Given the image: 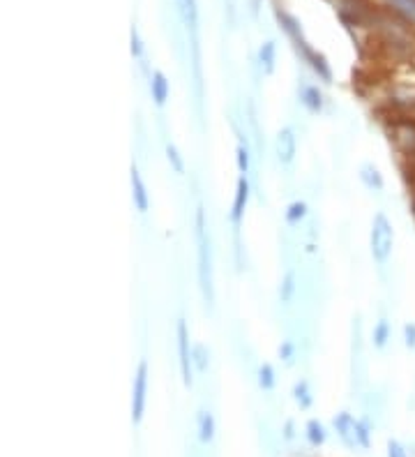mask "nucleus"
<instances>
[{"label": "nucleus", "instance_id": "1", "mask_svg": "<svg viewBox=\"0 0 415 457\" xmlns=\"http://www.w3.org/2000/svg\"><path fill=\"white\" fill-rule=\"evenodd\" d=\"M196 245H198V284L208 307H212L215 289H212V256H210V236H208V224L203 206L196 211Z\"/></svg>", "mask_w": 415, "mask_h": 457}, {"label": "nucleus", "instance_id": "2", "mask_svg": "<svg viewBox=\"0 0 415 457\" xmlns=\"http://www.w3.org/2000/svg\"><path fill=\"white\" fill-rule=\"evenodd\" d=\"M369 245H371L374 261H376L378 265H385L390 254H392V247H395V229L383 213H376V218H374V222H371Z\"/></svg>", "mask_w": 415, "mask_h": 457}, {"label": "nucleus", "instance_id": "3", "mask_svg": "<svg viewBox=\"0 0 415 457\" xmlns=\"http://www.w3.org/2000/svg\"><path fill=\"white\" fill-rule=\"evenodd\" d=\"M277 16H279V21L284 23V28H286V32L290 37H293V42H295V46H298V51H302V56H305V61L312 65L314 70H317L319 74L326 81H330L332 79V74H330V68L326 65V61H323L321 56H317L312 51L309 46H307V42L302 39V32H300V26H298V21L293 19V16H288V14H284V12H277Z\"/></svg>", "mask_w": 415, "mask_h": 457}, {"label": "nucleus", "instance_id": "4", "mask_svg": "<svg viewBox=\"0 0 415 457\" xmlns=\"http://www.w3.org/2000/svg\"><path fill=\"white\" fill-rule=\"evenodd\" d=\"M146 397H148V363H139L136 377H134V390H132V420L141 422L146 411Z\"/></svg>", "mask_w": 415, "mask_h": 457}, {"label": "nucleus", "instance_id": "5", "mask_svg": "<svg viewBox=\"0 0 415 457\" xmlns=\"http://www.w3.org/2000/svg\"><path fill=\"white\" fill-rule=\"evenodd\" d=\"M192 349H189V330L185 321H178V356H180V374H182V384L192 386Z\"/></svg>", "mask_w": 415, "mask_h": 457}, {"label": "nucleus", "instance_id": "6", "mask_svg": "<svg viewBox=\"0 0 415 457\" xmlns=\"http://www.w3.org/2000/svg\"><path fill=\"white\" fill-rule=\"evenodd\" d=\"M275 153H277V160L279 164L288 166L290 162L295 160V153H298V139H295V132L290 127L279 130L277 141H275Z\"/></svg>", "mask_w": 415, "mask_h": 457}, {"label": "nucleus", "instance_id": "7", "mask_svg": "<svg viewBox=\"0 0 415 457\" xmlns=\"http://www.w3.org/2000/svg\"><path fill=\"white\" fill-rule=\"evenodd\" d=\"M247 201H249V182H247V176H240L238 178V187H236L234 208H231V222H234L236 229L240 227V222H243V218H245Z\"/></svg>", "mask_w": 415, "mask_h": 457}, {"label": "nucleus", "instance_id": "8", "mask_svg": "<svg viewBox=\"0 0 415 457\" xmlns=\"http://www.w3.org/2000/svg\"><path fill=\"white\" fill-rule=\"evenodd\" d=\"M132 199H134L136 211L141 215H146L148 208H151V196H148V187L136 166H132Z\"/></svg>", "mask_w": 415, "mask_h": 457}, {"label": "nucleus", "instance_id": "9", "mask_svg": "<svg viewBox=\"0 0 415 457\" xmlns=\"http://www.w3.org/2000/svg\"><path fill=\"white\" fill-rule=\"evenodd\" d=\"M335 427L346 446H351V448L360 446L358 444V420H355L351 413H339L335 418Z\"/></svg>", "mask_w": 415, "mask_h": 457}, {"label": "nucleus", "instance_id": "10", "mask_svg": "<svg viewBox=\"0 0 415 457\" xmlns=\"http://www.w3.org/2000/svg\"><path fill=\"white\" fill-rule=\"evenodd\" d=\"M151 93H153V99H155L157 106H164V104H166L171 88H169V81H166V77H164L162 72H155V74H153V79H151Z\"/></svg>", "mask_w": 415, "mask_h": 457}, {"label": "nucleus", "instance_id": "11", "mask_svg": "<svg viewBox=\"0 0 415 457\" xmlns=\"http://www.w3.org/2000/svg\"><path fill=\"white\" fill-rule=\"evenodd\" d=\"M300 99H302V104H305L312 113H319V111L323 109V95H321V90H319L317 86H305Z\"/></svg>", "mask_w": 415, "mask_h": 457}, {"label": "nucleus", "instance_id": "12", "mask_svg": "<svg viewBox=\"0 0 415 457\" xmlns=\"http://www.w3.org/2000/svg\"><path fill=\"white\" fill-rule=\"evenodd\" d=\"M215 437V418L210 411H201L198 413V439L203 444H210Z\"/></svg>", "mask_w": 415, "mask_h": 457}, {"label": "nucleus", "instance_id": "13", "mask_svg": "<svg viewBox=\"0 0 415 457\" xmlns=\"http://www.w3.org/2000/svg\"><path fill=\"white\" fill-rule=\"evenodd\" d=\"M360 178H362V182L369 189H376V192H381V189H383V178H381V173H378L376 166L364 164L362 169H360Z\"/></svg>", "mask_w": 415, "mask_h": 457}, {"label": "nucleus", "instance_id": "14", "mask_svg": "<svg viewBox=\"0 0 415 457\" xmlns=\"http://www.w3.org/2000/svg\"><path fill=\"white\" fill-rule=\"evenodd\" d=\"M397 14H402L406 21L415 23V0H385Z\"/></svg>", "mask_w": 415, "mask_h": 457}, {"label": "nucleus", "instance_id": "15", "mask_svg": "<svg viewBox=\"0 0 415 457\" xmlns=\"http://www.w3.org/2000/svg\"><path fill=\"white\" fill-rule=\"evenodd\" d=\"M390 339V323L385 319H381L376 323V328H374V346L376 349H383Z\"/></svg>", "mask_w": 415, "mask_h": 457}, {"label": "nucleus", "instance_id": "16", "mask_svg": "<svg viewBox=\"0 0 415 457\" xmlns=\"http://www.w3.org/2000/svg\"><path fill=\"white\" fill-rule=\"evenodd\" d=\"M295 294V273L288 270L284 275V282H281V289H279V296H281V303H288L290 298Z\"/></svg>", "mask_w": 415, "mask_h": 457}, {"label": "nucleus", "instance_id": "17", "mask_svg": "<svg viewBox=\"0 0 415 457\" xmlns=\"http://www.w3.org/2000/svg\"><path fill=\"white\" fill-rule=\"evenodd\" d=\"M261 65L268 74L275 70V44L272 42H265L261 46Z\"/></svg>", "mask_w": 415, "mask_h": 457}, {"label": "nucleus", "instance_id": "18", "mask_svg": "<svg viewBox=\"0 0 415 457\" xmlns=\"http://www.w3.org/2000/svg\"><path fill=\"white\" fill-rule=\"evenodd\" d=\"M259 386L263 390H272L275 388V370H272V365H261V370H259Z\"/></svg>", "mask_w": 415, "mask_h": 457}, {"label": "nucleus", "instance_id": "19", "mask_svg": "<svg viewBox=\"0 0 415 457\" xmlns=\"http://www.w3.org/2000/svg\"><path fill=\"white\" fill-rule=\"evenodd\" d=\"M307 437H309V442L314 446H321L323 442H326V430H323L319 420H312L309 425H307Z\"/></svg>", "mask_w": 415, "mask_h": 457}, {"label": "nucleus", "instance_id": "20", "mask_svg": "<svg viewBox=\"0 0 415 457\" xmlns=\"http://www.w3.org/2000/svg\"><path fill=\"white\" fill-rule=\"evenodd\" d=\"M307 215V206L302 201H293L286 211V222L288 224H298Z\"/></svg>", "mask_w": 415, "mask_h": 457}, {"label": "nucleus", "instance_id": "21", "mask_svg": "<svg viewBox=\"0 0 415 457\" xmlns=\"http://www.w3.org/2000/svg\"><path fill=\"white\" fill-rule=\"evenodd\" d=\"M293 395H295V402L307 409V406L312 404V395H309V386H307V381H300L295 388H293Z\"/></svg>", "mask_w": 415, "mask_h": 457}, {"label": "nucleus", "instance_id": "22", "mask_svg": "<svg viewBox=\"0 0 415 457\" xmlns=\"http://www.w3.org/2000/svg\"><path fill=\"white\" fill-rule=\"evenodd\" d=\"M166 157H169V162H171L173 171H176V173L185 171V162H182V157H180V153L176 151V146H173V144H166Z\"/></svg>", "mask_w": 415, "mask_h": 457}, {"label": "nucleus", "instance_id": "23", "mask_svg": "<svg viewBox=\"0 0 415 457\" xmlns=\"http://www.w3.org/2000/svg\"><path fill=\"white\" fill-rule=\"evenodd\" d=\"M238 169L243 176H247V171H249V153H247V146L245 144H238Z\"/></svg>", "mask_w": 415, "mask_h": 457}, {"label": "nucleus", "instance_id": "24", "mask_svg": "<svg viewBox=\"0 0 415 457\" xmlns=\"http://www.w3.org/2000/svg\"><path fill=\"white\" fill-rule=\"evenodd\" d=\"M205 358H208V356H205V346H196L194 353H192V361H194V365H196V368L201 370V372H205V368H208Z\"/></svg>", "mask_w": 415, "mask_h": 457}, {"label": "nucleus", "instance_id": "25", "mask_svg": "<svg viewBox=\"0 0 415 457\" xmlns=\"http://www.w3.org/2000/svg\"><path fill=\"white\" fill-rule=\"evenodd\" d=\"M293 353H295L293 342H288V339H286V342H281V346H279V356H281V358H284L286 363H290V361H293Z\"/></svg>", "mask_w": 415, "mask_h": 457}, {"label": "nucleus", "instance_id": "26", "mask_svg": "<svg viewBox=\"0 0 415 457\" xmlns=\"http://www.w3.org/2000/svg\"><path fill=\"white\" fill-rule=\"evenodd\" d=\"M404 342L406 346L415 349V323H406L404 326Z\"/></svg>", "mask_w": 415, "mask_h": 457}, {"label": "nucleus", "instance_id": "27", "mask_svg": "<svg viewBox=\"0 0 415 457\" xmlns=\"http://www.w3.org/2000/svg\"><path fill=\"white\" fill-rule=\"evenodd\" d=\"M388 457H406V451L397 442H390L388 444Z\"/></svg>", "mask_w": 415, "mask_h": 457}, {"label": "nucleus", "instance_id": "28", "mask_svg": "<svg viewBox=\"0 0 415 457\" xmlns=\"http://www.w3.org/2000/svg\"><path fill=\"white\" fill-rule=\"evenodd\" d=\"M132 54H134L136 58L141 56V42H139V32L136 30H132Z\"/></svg>", "mask_w": 415, "mask_h": 457}]
</instances>
